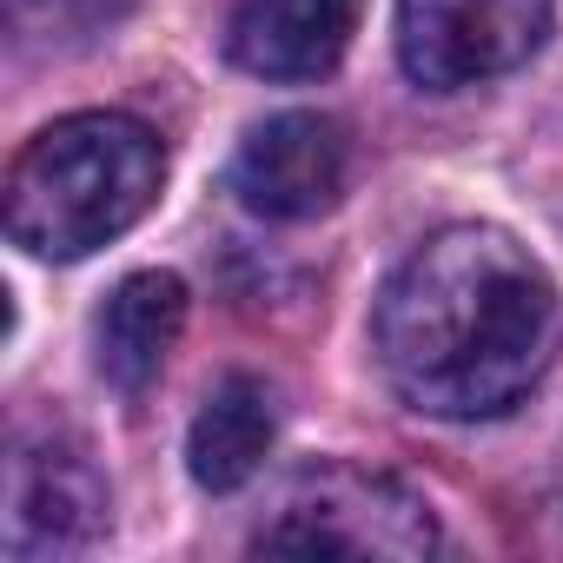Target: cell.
I'll list each match as a JSON object with an SVG mask.
<instances>
[{
  "mask_svg": "<svg viewBox=\"0 0 563 563\" xmlns=\"http://www.w3.org/2000/svg\"><path fill=\"white\" fill-rule=\"evenodd\" d=\"M166 146L133 113H67L34 133L8 173V232L34 258H87L146 219Z\"/></svg>",
  "mask_w": 563,
  "mask_h": 563,
  "instance_id": "obj_2",
  "label": "cell"
},
{
  "mask_svg": "<svg viewBox=\"0 0 563 563\" xmlns=\"http://www.w3.org/2000/svg\"><path fill=\"white\" fill-rule=\"evenodd\" d=\"M550 272L497 225L431 232L378 292L372 345L424 418H497L537 391L556 352Z\"/></svg>",
  "mask_w": 563,
  "mask_h": 563,
  "instance_id": "obj_1",
  "label": "cell"
},
{
  "mask_svg": "<svg viewBox=\"0 0 563 563\" xmlns=\"http://www.w3.org/2000/svg\"><path fill=\"white\" fill-rule=\"evenodd\" d=\"M278 438V405L272 385L252 372H232L206 391L192 431H186V471L199 490H239Z\"/></svg>",
  "mask_w": 563,
  "mask_h": 563,
  "instance_id": "obj_9",
  "label": "cell"
},
{
  "mask_svg": "<svg viewBox=\"0 0 563 563\" xmlns=\"http://www.w3.org/2000/svg\"><path fill=\"white\" fill-rule=\"evenodd\" d=\"M14 41L27 47H54V54H74V47H93L100 34H113L133 0H0Z\"/></svg>",
  "mask_w": 563,
  "mask_h": 563,
  "instance_id": "obj_10",
  "label": "cell"
},
{
  "mask_svg": "<svg viewBox=\"0 0 563 563\" xmlns=\"http://www.w3.org/2000/svg\"><path fill=\"white\" fill-rule=\"evenodd\" d=\"M113 497L93 457L60 431H21L8 451V510H0V543L8 556H80L107 537Z\"/></svg>",
  "mask_w": 563,
  "mask_h": 563,
  "instance_id": "obj_5",
  "label": "cell"
},
{
  "mask_svg": "<svg viewBox=\"0 0 563 563\" xmlns=\"http://www.w3.org/2000/svg\"><path fill=\"white\" fill-rule=\"evenodd\" d=\"M358 27V0H239L232 60L258 80H319L345 60Z\"/></svg>",
  "mask_w": 563,
  "mask_h": 563,
  "instance_id": "obj_7",
  "label": "cell"
},
{
  "mask_svg": "<svg viewBox=\"0 0 563 563\" xmlns=\"http://www.w3.org/2000/svg\"><path fill=\"white\" fill-rule=\"evenodd\" d=\"M352 146L325 113H272L245 133L232 159V192L258 219H319L339 206Z\"/></svg>",
  "mask_w": 563,
  "mask_h": 563,
  "instance_id": "obj_6",
  "label": "cell"
},
{
  "mask_svg": "<svg viewBox=\"0 0 563 563\" xmlns=\"http://www.w3.org/2000/svg\"><path fill=\"white\" fill-rule=\"evenodd\" d=\"M258 556H352V563H418L438 550V517L418 490L365 464H312L278 490L272 517L252 530Z\"/></svg>",
  "mask_w": 563,
  "mask_h": 563,
  "instance_id": "obj_3",
  "label": "cell"
},
{
  "mask_svg": "<svg viewBox=\"0 0 563 563\" xmlns=\"http://www.w3.org/2000/svg\"><path fill=\"white\" fill-rule=\"evenodd\" d=\"M186 325V278L173 272H133L107 292L100 319H93V365L113 391H146L159 378V365L173 358Z\"/></svg>",
  "mask_w": 563,
  "mask_h": 563,
  "instance_id": "obj_8",
  "label": "cell"
},
{
  "mask_svg": "<svg viewBox=\"0 0 563 563\" xmlns=\"http://www.w3.org/2000/svg\"><path fill=\"white\" fill-rule=\"evenodd\" d=\"M556 21V0H398V60L418 87L451 93L523 67Z\"/></svg>",
  "mask_w": 563,
  "mask_h": 563,
  "instance_id": "obj_4",
  "label": "cell"
}]
</instances>
